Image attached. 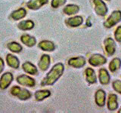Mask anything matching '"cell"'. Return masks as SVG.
<instances>
[{"label":"cell","mask_w":121,"mask_h":113,"mask_svg":"<svg viewBox=\"0 0 121 113\" xmlns=\"http://www.w3.org/2000/svg\"><path fill=\"white\" fill-rule=\"evenodd\" d=\"M106 93L103 90L99 89L95 93V103L98 106L102 107L105 105Z\"/></svg>","instance_id":"13"},{"label":"cell","mask_w":121,"mask_h":113,"mask_svg":"<svg viewBox=\"0 0 121 113\" xmlns=\"http://www.w3.org/2000/svg\"><path fill=\"white\" fill-rule=\"evenodd\" d=\"M106 1H110V0H106Z\"/></svg>","instance_id":"32"},{"label":"cell","mask_w":121,"mask_h":113,"mask_svg":"<svg viewBox=\"0 0 121 113\" xmlns=\"http://www.w3.org/2000/svg\"><path fill=\"white\" fill-rule=\"evenodd\" d=\"M22 69L26 73H28L30 75H35L38 74V69L37 68L33 65V63L30 62H25L24 63H23L22 65Z\"/></svg>","instance_id":"14"},{"label":"cell","mask_w":121,"mask_h":113,"mask_svg":"<svg viewBox=\"0 0 121 113\" xmlns=\"http://www.w3.org/2000/svg\"><path fill=\"white\" fill-rule=\"evenodd\" d=\"M86 64V60L82 56L72 57L68 60V65L73 68H81Z\"/></svg>","instance_id":"9"},{"label":"cell","mask_w":121,"mask_h":113,"mask_svg":"<svg viewBox=\"0 0 121 113\" xmlns=\"http://www.w3.org/2000/svg\"><path fill=\"white\" fill-rule=\"evenodd\" d=\"M83 23V19L81 16H75L68 18L66 20V24L71 27H77Z\"/></svg>","instance_id":"15"},{"label":"cell","mask_w":121,"mask_h":113,"mask_svg":"<svg viewBox=\"0 0 121 113\" xmlns=\"http://www.w3.org/2000/svg\"><path fill=\"white\" fill-rule=\"evenodd\" d=\"M99 81L101 85H108L110 82V75L108 74V72L105 69H99Z\"/></svg>","instance_id":"19"},{"label":"cell","mask_w":121,"mask_h":113,"mask_svg":"<svg viewBox=\"0 0 121 113\" xmlns=\"http://www.w3.org/2000/svg\"><path fill=\"white\" fill-rule=\"evenodd\" d=\"M17 82L21 85L30 87V88H33V87H34L36 85L35 80H34L33 78L26 75H19V76H17Z\"/></svg>","instance_id":"5"},{"label":"cell","mask_w":121,"mask_h":113,"mask_svg":"<svg viewBox=\"0 0 121 113\" xmlns=\"http://www.w3.org/2000/svg\"><path fill=\"white\" fill-rule=\"evenodd\" d=\"M11 94L14 97H17L19 100H27L31 97L32 94L28 90L20 88L18 86H14L11 89Z\"/></svg>","instance_id":"2"},{"label":"cell","mask_w":121,"mask_h":113,"mask_svg":"<svg viewBox=\"0 0 121 113\" xmlns=\"http://www.w3.org/2000/svg\"><path fill=\"white\" fill-rule=\"evenodd\" d=\"M118 112H120V113H121V109H120V110L118 111Z\"/></svg>","instance_id":"31"},{"label":"cell","mask_w":121,"mask_h":113,"mask_svg":"<svg viewBox=\"0 0 121 113\" xmlns=\"http://www.w3.org/2000/svg\"><path fill=\"white\" fill-rule=\"evenodd\" d=\"M18 29H20L21 30H30L34 27V23L33 21L27 20H22L17 24Z\"/></svg>","instance_id":"22"},{"label":"cell","mask_w":121,"mask_h":113,"mask_svg":"<svg viewBox=\"0 0 121 113\" xmlns=\"http://www.w3.org/2000/svg\"><path fill=\"white\" fill-rule=\"evenodd\" d=\"M85 74L86 81L89 84H94V83L96 82V75L93 69H92V68H87L85 71Z\"/></svg>","instance_id":"21"},{"label":"cell","mask_w":121,"mask_h":113,"mask_svg":"<svg viewBox=\"0 0 121 113\" xmlns=\"http://www.w3.org/2000/svg\"><path fill=\"white\" fill-rule=\"evenodd\" d=\"M4 67H5V64H4V61L0 57V74L2 73V72L4 69Z\"/></svg>","instance_id":"30"},{"label":"cell","mask_w":121,"mask_h":113,"mask_svg":"<svg viewBox=\"0 0 121 113\" xmlns=\"http://www.w3.org/2000/svg\"><path fill=\"white\" fill-rule=\"evenodd\" d=\"M114 38L118 42H121V26H118L114 32Z\"/></svg>","instance_id":"29"},{"label":"cell","mask_w":121,"mask_h":113,"mask_svg":"<svg viewBox=\"0 0 121 113\" xmlns=\"http://www.w3.org/2000/svg\"><path fill=\"white\" fill-rule=\"evenodd\" d=\"M48 0H30L26 3V7L31 10H38L42 6L47 4Z\"/></svg>","instance_id":"10"},{"label":"cell","mask_w":121,"mask_h":113,"mask_svg":"<svg viewBox=\"0 0 121 113\" xmlns=\"http://www.w3.org/2000/svg\"><path fill=\"white\" fill-rule=\"evenodd\" d=\"M95 11L99 16H104L108 12V7L102 0H93Z\"/></svg>","instance_id":"4"},{"label":"cell","mask_w":121,"mask_h":113,"mask_svg":"<svg viewBox=\"0 0 121 113\" xmlns=\"http://www.w3.org/2000/svg\"><path fill=\"white\" fill-rule=\"evenodd\" d=\"M66 2L67 0H52L51 5L54 8H58L60 6L64 5L66 3Z\"/></svg>","instance_id":"27"},{"label":"cell","mask_w":121,"mask_h":113,"mask_svg":"<svg viewBox=\"0 0 121 113\" xmlns=\"http://www.w3.org/2000/svg\"><path fill=\"white\" fill-rule=\"evenodd\" d=\"M26 15V11L24 8H21L16 11H13L11 14V17L14 20H19L21 19H23Z\"/></svg>","instance_id":"20"},{"label":"cell","mask_w":121,"mask_h":113,"mask_svg":"<svg viewBox=\"0 0 121 113\" xmlns=\"http://www.w3.org/2000/svg\"><path fill=\"white\" fill-rule=\"evenodd\" d=\"M106 62H107V59L101 54H93L89 59V63L93 66L104 65V63H106Z\"/></svg>","instance_id":"7"},{"label":"cell","mask_w":121,"mask_h":113,"mask_svg":"<svg viewBox=\"0 0 121 113\" xmlns=\"http://www.w3.org/2000/svg\"><path fill=\"white\" fill-rule=\"evenodd\" d=\"M13 81V75L11 73H4L0 78V89L5 90Z\"/></svg>","instance_id":"6"},{"label":"cell","mask_w":121,"mask_h":113,"mask_svg":"<svg viewBox=\"0 0 121 113\" xmlns=\"http://www.w3.org/2000/svg\"><path fill=\"white\" fill-rule=\"evenodd\" d=\"M51 60H50V56L48 54H43L42 55L41 58L39 60V63H38V66L42 71H46L49 66H50L51 63Z\"/></svg>","instance_id":"11"},{"label":"cell","mask_w":121,"mask_h":113,"mask_svg":"<svg viewBox=\"0 0 121 113\" xmlns=\"http://www.w3.org/2000/svg\"><path fill=\"white\" fill-rule=\"evenodd\" d=\"M79 11V8L77 5H67L65 8H64V13L66 14L67 15H73L77 14Z\"/></svg>","instance_id":"24"},{"label":"cell","mask_w":121,"mask_h":113,"mask_svg":"<svg viewBox=\"0 0 121 113\" xmlns=\"http://www.w3.org/2000/svg\"><path fill=\"white\" fill-rule=\"evenodd\" d=\"M6 62L8 66H9L14 69H18L20 66V62L17 56H14L13 54H8L6 56Z\"/></svg>","instance_id":"17"},{"label":"cell","mask_w":121,"mask_h":113,"mask_svg":"<svg viewBox=\"0 0 121 113\" xmlns=\"http://www.w3.org/2000/svg\"><path fill=\"white\" fill-rule=\"evenodd\" d=\"M121 21V11H114L108 17V18L104 21V26L106 28H111L113 26Z\"/></svg>","instance_id":"3"},{"label":"cell","mask_w":121,"mask_h":113,"mask_svg":"<svg viewBox=\"0 0 121 113\" xmlns=\"http://www.w3.org/2000/svg\"><path fill=\"white\" fill-rule=\"evenodd\" d=\"M104 48L107 54L110 56H112L116 51V44L111 38H107L104 40Z\"/></svg>","instance_id":"8"},{"label":"cell","mask_w":121,"mask_h":113,"mask_svg":"<svg viewBox=\"0 0 121 113\" xmlns=\"http://www.w3.org/2000/svg\"><path fill=\"white\" fill-rule=\"evenodd\" d=\"M121 66V60L119 58L113 59L109 64V69L111 73H115Z\"/></svg>","instance_id":"25"},{"label":"cell","mask_w":121,"mask_h":113,"mask_svg":"<svg viewBox=\"0 0 121 113\" xmlns=\"http://www.w3.org/2000/svg\"><path fill=\"white\" fill-rule=\"evenodd\" d=\"M39 48L44 51H53L55 49V44L52 41L48 40L40 41L39 44Z\"/></svg>","instance_id":"18"},{"label":"cell","mask_w":121,"mask_h":113,"mask_svg":"<svg viewBox=\"0 0 121 113\" xmlns=\"http://www.w3.org/2000/svg\"><path fill=\"white\" fill-rule=\"evenodd\" d=\"M51 95V92L48 90H42L36 91L34 96H35L36 101H43L45 98L48 97Z\"/></svg>","instance_id":"23"},{"label":"cell","mask_w":121,"mask_h":113,"mask_svg":"<svg viewBox=\"0 0 121 113\" xmlns=\"http://www.w3.org/2000/svg\"><path fill=\"white\" fill-rule=\"evenodd\" d=\"M21 41L23 44H24L27 47H33L36 43V40L34 37L28 35V34H24L21 37Z\"/></svg>","instance_id":"16"},{"label":"cell","mask_w":121,"mask_h":113,"mask_svg":"<svg viewBox=\"0 0 121 113\" xmlns=\"http://www.w3.org/2000/svg\"><path fill=\"white\" fill-rule=\"evenodd\" d=\"M113 88L117 92L121 93V81L116 80L113 82Z\"/></svg>","instance_id":"28"},{"label":"cell","mask_w":121,"mask_h":113,"mask_svg":"<svg viewBox=\"0 0 121 113\" xmlns=\"http://www.w3.org/2000/svg\"><path fill=\"white\" fill-rule=\"evenodd\" d=\"M64 70V67L62 63H58L52 68V69L48 72L43 80L41 82L42 86L52 85L58 80L61 76Z\"/></svg>","instance_id":"1"},{"label":"cell","mask_w":121,"mask_h":113,"mask_svg":"<svg viewBox=\"0 0 121 113\" xmlns=\"http://www.w3.org/2000/svg\"><path fill=\"white\" fill-rule=\"evenodd\" d=\"M7 47L11 52L14 53H20L23 49L21 45L17 42H15V41L9 43L7 44Z\"/></svg>","instance_id":"26"},{"label":"cell","mask_w":121,"mask_h":113,"mask_svg":"<svg viewBox=\"0 0 121 113\" xmlns=\"http://www.w3.org/2000/svg\"><path fill=\"white\" fill-rule=\"evenodd\" d=\"M108 108L110 111H114L118 108L117 103V96L114 93L109 94L108 99Z\"/></svg>","instance_id":"12"}]
</instances>
